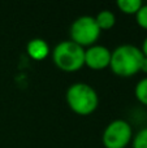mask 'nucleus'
I'll return each mask as SVG.
<instances>
[{
    "mask_svg": "<svg viewBox=\"0 0 147 148\" xmlns=\"http://www.w3.org/2000/svg\"><path fill=\"white\" fill-rule=\"evenodd\" d=\"M117 8L125 14H137L138 10L143 5L141 0H117Z\"/></svg>",
    "mask_w": 147,
    "mask_h": 148,
    "instance_id": "9",
    "label": "nucleus"
},
{
    "mask_svg": "<svg viewBox=\"0 0 147 148\" xmlns=\"http://www.w3.org/2000/svg\"><path fill=\"white\" fill-rule=\"evenodd\" d=\"M135 21L139 27L147 30V4H143L138 10V13L135 14Z\"/></svg>",
    "mask_w": 147,
    "mask_h": 148,
    "instance_id": "12",
    "label": "nucleus"
},
{
    "mask_svg": "<svg viewBox=\"0 0 147 148\" xmlns=\"http://www.w3.org/2000/svg\"><path fill=\"white\" fill-rule=\"evenodd\" d=\"M65 100L68 107L78 116L91 114L99 105L96 90L85 82H76L70 84L65 94Z\"/></svg>",
    "mask_w": 147,
    "mask_h": 148,
    "instance_id": "2",
    "label": "nucleus"
},
{
    "mask_svg": "<svg viewBox=\"0 0 147 148\" xmlns=\"http://www.w3.org/2000/svg\"><path fill=\"white\" fill-rule=\"evenodd\" d=\"M139 72L147 74V57H143V61H142V64H141V70Z\"/></svg>",
    "mask_w": 147,
    "mask_h": 148,
    "instance_id": "14",
    "label": "nucleus"
},
{
    "mask_svg": "<svg viewBox=\"0 0 147 148\" xmlns=\"http://www.w3.org/2000/svg\"><path fill=\"white\" fill-rule=\"evenodd\" d=\"M134 95L141 104L147 107V77L138 81L134 88Z\"/></svg>",
    "mask_w": 147,
    "mask_h": 148,
    "instance_id": "10",
    "label": "nucleus"
},
{
    "mask_svg": "<svg viewBox=\"0 0 147 148\" xmlns=\"http://www.w3.org/2000/svg\"><path fill=\"white\" fill-rule=\"evenodd\" d=\"M143 57L139 47L134 44H121L111 51L109 68L112 73L119 77H133L139 73Z\"/></svg>",
    "mask_w": 147,
    "mask_h": 148,
    "instance_id": "1",
    "label": "nucleus"
},
{
    "mask_svg": "<svg viewBox=\"0 0 147 148\" xmlns=\"http://www.w3.org/2000/svg\"><path fill=\"white\" fill-rule=\"evenodd\" d=\"M111 49L102 44H94L85 48V65L93 70H103L109 68Z\"/></svg>",
    "mask_w": 147,
    "mask_h": 148,
    "instance_id": "6",
    "label": "nucleus"
},
{
    "mask_svg": "<svg viewBox=\"0 0 147 148\" xmlns=\"http://www.w3.org/2000/svg\"><path fill=\"white\" fill-rule=\"evenodd\" d=\"M132 148H147V127L139 130L132 139Z\"/></svg>",
    "mask_w": 147,
    "mask_h": 148,
    "instance_id": "11",
    "label": "nucleus"
},
{
    "mask_svg": "<svg viewBox=\"0 0 147 148\" xmlns=\"http://www.w3.org/2000/svg\"><path fill=\"white\" fill-rule=\"evenodd\" d=\"M51 53L54 64L65 73H74L85 65V48L70 39L59 42Z\"/></svg>",
    "mask_w": 147,
    "mask_h": 148,
    "instance_id": "3",
    "label": "nucleus"
},
{
    "mask_svg": "<svg viewBox=\"0 0 147 148\" xmlns=\"http://www.w3.org/2000/svg\"><path fill=\"white\" fill-rule=\"evenodd\" d=\"M132 139V125L122 118L111 121L102 134V143L104 148H126Z\"/></svg>",
    "mask_w": 147,
    "mask_h": 148,
    "instance_id": "5",
    "label": "nucleus"
},
{
    "mask_svg": "<svg viewBox=\"0 0 147 148\" xmlns=\"http://www.w3.org/2000/svg\"><path fill=\"white\" fill-rule=\"evenodd\" d=\"M141 51H142L143 56L147 57V36H146L145 39H143V42H142V46H141Z\"/></svg>",
    "mask_w": 147,
    "mask_h": 148,
    "instance_id": "13",
    "label": "nucleus"
},
{
    "mask_svg": "<svg viewBox=\"0 0 147 148\" xmlns=\"http://www.w3.org/2000/svg\"><path fill=\"white\" fill-rule=\"evenodd\" d=\"M94 18H95L96 25H98V27L100 29V31L111 30V29L116 25V14L109 9L100 10Z\"/></svg>",
    "mask_w": 147,
    "mask_h": 148,
    "instance_id": "8",
    "label": "nucleus"
},
{
    "mask_svg": "<svg viewBox=\"0 0 147 148\" xmlns=\"http://www.w3.org/2000/svg\"><path fill=\"white\" fill-rule=\"evenodd\" d=\"M26 52L27 55L35 61H41L44 60L49 53H51V49L49 46L44 39L42 38H33L27 42L26 44Z\"/></svg>",
    "mask_w": 147,
    "mask_h": 148,
    "instance_id": "7",
    "label": "nucleus"
},
{
    "mask_svg": "<svg viewBox=\"0 0 147 148\" xmlns=\"http://www.w3.org/2000/svg\"><path fill=\"white\" fill-rule=\"evenodd\" d=\"M100 29L96 25V21L93 16H81L76 18L70 25V40L82 48H87L96 44L100 36Z\"/></svg>",
    "mask_w": 147,
    "mask_h": 148,
    "instance_id": "4",
    "label": "nucleus"
}]
</instances>
